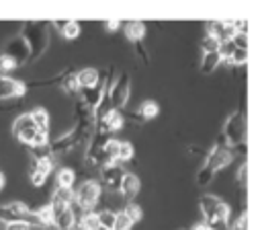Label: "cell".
Returning <instances> with one entry per match:
<instances>
[{
    "instance_id": "cell-1",
    "label": "cell",
    "mask_w": 262,
    "mask_h": 230,
    "mask_svg": "<svg viewBox=\"0 0 262 230\" xmlns=\"http://www.w3.org/2000/svg\"><path fill=\"white\" fill-rule=\"evenodd\" d=\"M12 133H14V138H18L23 144H27V146H31V148H43V146H47V142H49L47 133L35 127V123L31 121L29 113H23V115H18V117L14 119V123H12Z\"/></svg>"
},
{
    "instance_id": "cell-2",
    "label": "cell",
    "mask_w": 262,
    "mask_h": 230,
    "mask_svg": "<svg viewBox=\"0 0 262 230\" xmlns=\"http://www.w3.org/2000/svg\"><path fill=\"white\" fill-rule=\"evenodd\" d=\"M20 37L25 39L33 60L41 57L45 53V49L49 47V33H47L45 23H25Z\"/></svg>"
},
{
    "instance_id": "cell-3",
    "label": "cell",
    "mask_w": 262,
    "mask_h": 230,
    "mask_svg": "<svg viewBox=\"0 0 262 230\" xmlns=\"http://www.w3.org/2000/svg\"><path fill=\"white\" fill-rule=\"evenodd\" d=\"M0 220H4V222H27L29 226H41L37 214L31 212L29 205L23 203V201H10V203L0 205Z\"/></svg>"
},
{
    "instance_id": "cell-4",
    "label": "cell",
    "mask_w": 262,
    "mask_h": 230,
    "mask_svg": "<svg viewBox=\"0 0 262 230\" xmlns=\"http://www.w3.org/2000/svg\"><path fill=\"white\" fill-rule=\"evenodd\" d=\"M100 195H102V187L98 185V181L88 179V181H84V183L74 191V205H78L82 212L88 214V212L98 203Z\"/></svg>"
},
{
    "instance_id": "cell-5",
    "label": "cell",
    "mask_w": 262,
    "mask_h": 230,
    "mask_svg": "<svg viewBox=\"0 0 262 230\" xmlns=\"http://www.w3.org/2000/svg\"><path fill=\"white\" fill-rule=\"evenodd\" d=\"M199 209L205 218V224L217 222V220H227L229 222V205L217 195H203L199 199Z\"/></svg>"
},
{
    "instance_id": "cell-6",
    "label": "cell",
    "mask_w": 262,
    "mask_h": 230,
    "mask_svg": "<svg viewBox=\"0 0 262 230\" xmlns=\"http://www.w3.org/2000/svg\"><path fill=\"white\" fill-rule=\"evenodd\" d=\"M223 138H225L229 148H235V146L246 142V117H244V113L235 111L227 117V121L223 125Z\"/></svg>"
},
{
    "instance_id": "cell-7",
    "label": "cell",
    "mask_w": 262,
    "mask_h": 230,
    "mask_svg": "<svg viewBox=\"0 0 262 230\" xmlns=\"http://www.w3.org/2000/svg\"><path fill=\"white\" fill-rule=\"evenodd\" d=\"M131 94V80H129V74L127 72H121L119 78L111 84L108 88V99H111V107L115 111H121L125 105H127V99Z\"/></svg>"
},
{
    "instance_id": "cell-8",
    "label": "cell",
    "mask_w": 262,
    "mask_h": 230,
    "mask_svg": "<svg viewBox=\"0 0 262 230\" xmlns=\"http://www.w3.org/2000/svg\"><path fill=\"white\" fill-rule=\"evenodd\" d=\"M98 175H100V183H98L100 187H104L108 193H119L121 181L125 177V168L119 162H111V164L100 166Z\"/></svg>"
},
{
    "instance_id": "cell-9",
    "label": "cell",
    "mask_w": 262,
    "mask_h": 230,
    "mask_svg": "<svg viewBox=\"0 0 262 230\" xmlns=\"http://www.w3.org/2000/svg\"><path fill=\"white\" fill-rule=\"evenodd\" d=\"M2 55L10 57L16 68L31 60V51H29V47H27V43H25V39H23L20 35H18V37H10V39L4 43V53H2Z\"/></svg>"
},
{
    "instance_id": "cell-10",
    "label": "cell",
    "mask_w": 262,
    "mask_h": 230,
    "mask_svg": "<svg viewBox=\"0 0 262 230\" xmlns=\"http://www.w3.org/2000/svg\"><path fill=\"white\" fill-rule=\"evenodd\" d=\"M78 144H80V129H78V125H76V127H72V129L59 133V136L51 142L49 152H51L53 156H57V154H66V152H70L72 148H76Z\"/></svg>"
},
{
    "instance_id": "cell-11",
    "label": "cell",
    "mask_w": 262,
    "mask_h": 230,
    "mask_svg": "<svg viewBox=\"0 0 262 230\" xmlns=\"http://www.w3.org/2000/svg\"><path fill=\"white\" fill-rule=\"evenodd\" d=\"M233 156H235V152L229 148V146H215L209 154H207V160H205V166L209 168V170H213V172H217V170H221V168H225L227 164H231V160H233Z\"/></svg>"
},
{
    "instance_id": "cell-12",
    "label": "cell",
    "mask_w": 262,
    "mask_h": 230,
    "mask_svg": "<svg viewBox=\"0 0 262 230\" xmlns=\"http://www.w3.org/2000/svg\"><path fill=\"white\" fill-rule=\"evenodd\" d=\"M51 207V216H53V224L57 230H74L76 224V214L72 212V207L68 205H59V203H49Z\"/></svg>"
},
{
    "instance_id": "cell-13",
    "label": "cell",
    "mask_w": 262,
    "mask_h": 230,
    "mask_svg": "<svg viewBox=\"0 0 262 230\" xmlns=\"http://www.w3.org/2000/svg\"><path fill=\"white\" fill-rule=\"evenodd\" d=\"M27 92V86L23 80H14V78H8V76H0V101L2 99H20L25 97Z\"/></svg>"
},
{
    "instance_id": "cell-14",
    "label": "cell",
    "mask_w": 262,
    "mask_h": 230,
    "mask_svg": "<svg viewBox=\"0 0 262 230\" xmlns=\"http://www.w3.org/2000/svg\"><path fill=\"white\" fill-rule=\"evenodd\" d=\"M207 29H209V35H213L217 41H227L235 35L233 21H213V23H207Z\"/></svg>"
},
{
    "instance_id": "cell-15",
    "label": "cell",
    "mask_w": 262,
    "mask_h": 230,
    "mask_svg": "<svg viewBox=\"0 0 262 230\" xmlns=\"http://www.w3.org/2000/svg\"><path fill=\"white\" fill-rule=\"evenodd\" d=\"M141 185H139V179L131 172H125L123 181H121V187H119V195L125 199V201H133V197H137Z\"/></svg>"
},
{
    "instance_id": "cell-16",
    "label": "cell",
    "mask_w": 262,
    "mask_h": 230,
    "mask_svg": "<svg viewBox=\"0 0 262 230\" xmlns=\"http://www.w3.org/2000/svg\"><path fill=\"white\" fill-rule=\"evenodd\" d=\"M74 76H76L78 90H80V88L96 86V84L100 82V74H98V70H96V68H84V70H80V72H78V74H74Z\"/></svg>"
},
{
    "instance_id": "cell-17",
    "label": "cell",
    "mask_w": 262,
    "mask_h": 230,
    "mask_svg": "<svg viewBox=\"0 0 262 230\" xmlns=\"http://www.w3.org/2000/svg\"><path fill=\"white\" fill-rule=\"evenodd\" d=\"M98 123H100V129H102V131L111 133V131H119V129L123 127L125 119H123L121 111H115V109H111V111L104 115V119H100Z\"/></svg>"
},
{
    "instance_id": "cell-18",
    "label": "cell",
    "mask_w": 262,
    "mask_h": 230,
    "mask_svg": "<svg viewBox=\"0 0 262 230\" xmlns=\"http://www.w3.org/2000/svg\"><path fill=\"white\" fill-rule=\"evenodd\" d=\"M102 90H104V80H102V78H100V82H98L96 86L80 88L82 99H84V105H86L88 109H94V107H96V103H98V101H100V97H102Z\"/></svg>"
},
{
    "instance_id": "cell-19",
    "label": "cell",
    "mask_w": 262,
    "mask_h": 230,
    "mask_svg": "<svg viewBox=\"0 0 262 230\" xmlns=\"http://www.w3.org/2000/svg\"><path fill=\"white\" fill-rule=\"evenodd\" d=\"M53 27L61 33V37H63V39H76V37L82 33V29H80V23H78V21H55V23H53Z\"/></svg>"
},
{
    "instance_id": "cell-20",
    "label": "cell",
    "mask_w": 262,
    "mask_h": 230,
    "mask_svg": "<svg viewBox=\"0 0 262 230\" xmlns=\"http://www.w3.org/2000/svg\"><path fill=\"white\" fill-rule=\"evenodd\" d=\"M158 113H160V105H158L156 101H151V99H145V101L137 107V111H135L137 121H149V119H154Z\"/></svg>"
},
{
    "instance_id": "cell-21",
    "label": "cell",
    "mask_w": 262,
    "mask_h": 230,
    "mask_svg": "<svg viewBox=\"0 0 262 230\" xmlns=\"http://www.w3.org/2000/svg\"><path fill=\"white\" fill-rule=\"evenodd\" d=\"M145 35V25L141 21H129L125 23V37L133 43H139Z\"/></svg>"
},
{
    "instance_id": "cell-22",
    "label": "cell",
    "mask_w": 262,
    "mask_h": 230,
    "mask_svg": "<svg viewBox=\"0 0 262 230\" xmlns=\"http://www.w3.org/2000/svg\"><path fill=\"white\" fill-rule=\"evenodd\" d=\"M98 201H102V203H104V209H106V212H115V214H117V212H121V209L125 207V203H127L119 193H108V191H106V197H102V195H100V199H98Z\"/></svg>"
},
{
    "instance_id": "cell-23",
    "label": "cell",
    "mask_w": 262,
    "mask_h": 230,
    "mask_svg": "<svg viewBox=\"0 0 262 230\" xmlns=\"http://www.w3.org/2000/svg\"><path fill=\"white\" fill-rule=\"evenodd\" d=\"M29 117H31V121L35 123L37 129H41V131L47 133V129H49V111L37 107V109H33V111L29 113Z\"/></svg>"
},
{
    "instance_id": "cell-24",
    "label": "cell",
    "mask_w": 262,
    "mask_h": 230,
    "mask_svg": "<svg viewBox=\"0 0 262 230\" xmlns=\"http://www.w3.org/2000/svg\"><path fill=\"white\" fill-rule=\"evenodd\" d=\"M51 203H59V205H72L74 203V191L68 187H55L53 195H51Z\"/></svg>"
},
{
    "instance_id": "cell-25",
    "label": "cell",
    "mask_w": 262,
    "mask_h": 230,
    "mask_svg": "<svg viewBox=\"0 0 262 230\" xmlns=\"http://www.w3.org/2000/svg\"><path fill=\"white\" fill-rule=\"evenodd\" d=\"M219 64H221V57H219L217 51H213V53H203V57H201V72H203V74H211V72L217 70Z\"/></svg>"
},
{
    "instance_id": "cell-26",
    "label": "cell",
    "mask_w": 262,
    "mask_h": 230,
    "mask_svg": "<svg viewBox=\"0 0 262 230\" xmlns=\"http://www.w3.org/2000/svg\"><path fill=\"white\" fill-rule=\"evenodd\" d=\"M74 181H76L74 168H59V172H57V187H68V189H72Z\"/></svg>"
},
{
    "instance_id": "cell-27",
    "label": "cell",
    "mask_w": 262,
    "mask_h": 230,
    "mask_svg": "<svg viewBox=\"0 0 262 230\" xmlns=\"http://www.w3.org/2000/svg\"><path fill=\"white\" fill-rule=\"evenodd\" d=\"M78 226H80V230H96L100 224H98V216H96V212H88V214H84L80 220H78Z\"/></svg>"
},
{
    "instance_id": "cell-28",
    "label": "cell",
    "mask_w": 262,
    "mask_h": 230,
    "mask_svg": "<svg viewBox=\"0 0 262 230\" xmlns=\"http://www.w3.org/2000/svg\"><path fill=\"white\" fill-rule=\"evenodd\" d=\"M135 154L133 150V144L131 142H119V152H117V162H125V160H131Z\"/></svg>"
},
{
    "instance_id": "cell-29",
    "label": "cell",
    "mask_w": 262,
    "mask_h": 230,
    "mask_svg": "<svg viewBox=\"0 0 262 230\" xmlns=\"http://www.w3.org/2000/svg\"><path fill=\"white\" fill-rule=\"evenodd\" d=\"M121 212H123V214H125V216H127V218H129V220L133 222V224H135V222H139V220H141V216H143L141 207H139L137 203H133V201L125 203V207H123Z\"/></svg>"
},
{
    "instance_id": "cell-30",
    "label": "cell",
    "mask_w": 262,
    "mask_h": 230,
    "mask_svg": "<svg viewBox=\"0 0 262 230\" xmlns=\"http://www.w3.org/2000/svg\"><path fill=\"white\" fill-rule=\"evenodd\" d=\"M233 51H235V45H233V41L231 39H227V41H219V47H217V53H219V57L221 60H231V55H233Z\"/></svg>"
},
{
    "instance_id": "cell-31",
    "label": "cell",
    "mask_w": 262,
    "mask_h": 230,
    "mask_svg": "<svg viewBox=\"0 0 262 230\" xmlns=\"http://www.w3.org/2000/svg\"><path fill=\"white\" fill-rule=\"evenodd\" d=\"M213 177H215V172L209 170V168L203 164V166L196 170V185H199V187H207V185L213 181Z\"/></svg>"
},
{
    "instance_id": "cell-32",
    "label": "cell",
    "mask_w": 262,
    "mask_h": 230,
    "mask_svg": "<svg viewBox=\"0 0 262 230\" xmlns=\"http://www.w3.org/2000/svg\"><path fill=\"white\" fill-rule=\"evenodd\" d=\"M131 228H133V222H131L123 212H117V214H115L113 230H131Z\"/></svg>"
},
{
    "instance_id": "cell-33",
    "label": "cell",
    "mask_w": 262,
    "mask_h": 230,
    "mask_svg": "<svg viewBox=\"0 0 262 230\" xmlns=\"http://www.w3.org/2000/svg\"><path fill=\"white\" fill-rule=\"evenodd\" d=\"M217 47H219V41L213 37V35H205L203 37V41H201V49H203V53H213V51H217Z\"/></svg>"
},
{
    "instance_id": "cell-34",
    "label": "cell",
    "mask_w": 262,
    "mask_h": 230,
    "mask_svg": "<svg viewBox=\"0 0 262 230\" xmlns=\"http://www.w3.org/2000/svg\"><path fill=\"white\" fill-rule=\"evenodd\" d=\"M35 214H37L41 226H51V224H53V216H51V207H49V203L43 205V207H39Z\"/></svg>"
},
{
    "instance_id": "cell-35",
    "label": "cell",
    "mask_w": 262,
    "mask_h": 230,
    "mask_svg": "<svg viewBox=\"0 0 262 230\" xmlns=\"http://www.w3.org/2000/svg\"><path fill=\"white\" fill-rule=\"evenodd\" d=\"M96 216H98V224H100L102 228L113 230V224H115V212H106V209H102V212H98Z\"/></svg>"
},
{
    "instance_id": "cell-36",
    "label": "cell",
    "mask_w": 262,
    "mask_h": 230,
    "mask_svg": "<svg viewBox=\"0 0 262 230\" xmlns=\"http://www.w3.org/2000/svg\"><path fill=\"white\" fill-rule=\"evenodd\" d=\"M229 62H231L233 66H244V64L248 62V49H235Z\"/></svg>"
},
{
    "instance_id": "cell-37",
    "label": "cell",
    "mask_w": 262,
    "mask_h": 230,
    "mask_svg": "<svg viewBox=\"0 0 262 230\" xmlns=\"http://www.w3.org/2000/svg\"><path fill=\"white\" fill-rule=\"evenodd\" d=\"M237 185H239L242 189L248 187V164H246V162H242L239 168H237Z\"/></svg>"
},
{
    "instance_id": "cell-38",
    "label": "cell",
    "mask_w": 262,
    "mask_h": 230,
    "mask_svg": "<svg viewBox=\"0 0 262 230\" xmlns=\"http://www.w3.org/2000/svg\"><path fill=\"white\" fill-rule=\"evenodd\" d=\"M231 41H233L235 49H248V33H235L231 37Z\"/></svg>"
},
{
    "instance_id": "cell-39",
    "label": "cell",
    "mask_w": 262,
    "mask_h": 230,
    "mask_svg": "<svg viewBox=\"0 0 262 230\" xmlns=\"http://www.w3.org/2000/svg\"><path fill=\"white\" fill-rule=\"evenodd\" d=\"M16 66H14V62L10 60V57H6V55H0V76H6L10 70H14Z\"/></svg>"
},
{
    "instance_id": "cell-40",
    "label": "cell",
    "mask_w": 262,
    "mask_h": 230,
    "mask_svg": "<svg viewBox=\"0 0 262 230\" xmlns=\"http://www.w3.org/2000/svg\"><path fill=\"white\" fill-rule=\"evenodd\" d=\"M45 179H47V175H43V172L31 168V183H33V187H41V185L45 183Z\"/></svg>"
},
{
    "instance_id": "cell-41",
    "label": "cell",
    "mask_w": 262,
    "mask_h": 230,
    "mask_svg": "<svg viewBox=\"0 0 262 230\" xmlns=\"http://www.w3.org/2000/svg\"><path fill=\"white\" fill-rule=\"evenodd\" d=\"M4 230H31V226L27 222H6Z\"/></svg>"
},
{
    "instance_id": "cell-42",
    "label": "cell",
    "mask_w": 262,
    "mask_h": 230,
    "mask_svg": "<svg viewBox=\"0 0 262 230\" xmlns=\"http://www.w3.org/2000/svg\"><path fill=\"white\" fill-rule=\"evenodd\" d=\"M104 27H106L108 31H117V29H119V23H117V21H108V23H104Z\"/></svg>"
},
{
    "instance_id": "cell-43",
    "label": "cell",
    "mask_w": 262,
    "mask_h": 230,
    "mask_svg": "<svg viewBox=\"0 0 262 230\" xmlns=\"http://www.w3.org/2000/svg\"><path fill=\"white\" fill-rule=\"evenodd\" d=\"M194 230H209L205 224H201V226H194Z\"/></svg>"
},
{
    "instance_id": "cell-44",
    "label": "cell",
    "mask_w": 262,
    "mask_h": 230,
    "mask_svg": "<svg viewBox=\"0 0 262 230\" xmlns=\"http://www.w3.org/2000/svg\"><path fill=\"white\" fill-rule=\"evenodd\" d=\"M2 187H4V175L0 172V189H2Z\"/></svg>"
},
{
    "instance_id": "cell-45",
    "label": "cell",
    "mask_w": 262,
    "mask_h": 230,
    "mask_svg": "<svg viewBox=\"0 0 262 230\" xmlns=\"http://www.w3.org/2000/svg\"><path fill=\"white\" fill-rule=\"evenodd\" d=\"M96 230H106V228H102V226H98V228H96Z\"/></svg>"
}]
</instances>
